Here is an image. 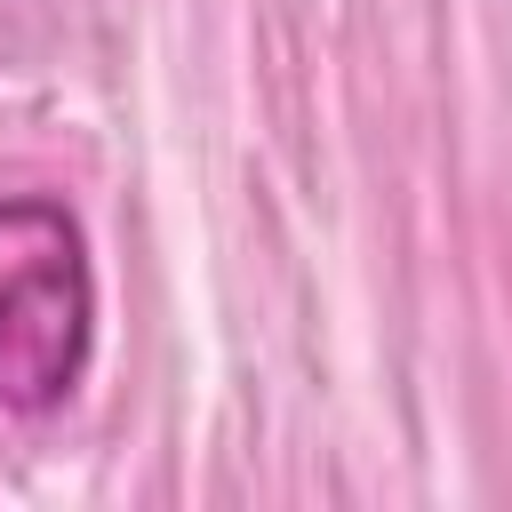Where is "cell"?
Returning a JSON list of instances; mask_svg holds the SVG:
<instances>
[{"label":"cell","instance_id":"1","mask_svg":"<svg viewBox=\"0 0 512 512\" xmlns=\"http://www.w3.org/2000/svg\"><path fill=\"white\" fill-rule=\"evenodd\" d=\"M96 336V272L72 208L0 200V408L48 416L72 400Z\"/></svg>","mask_w":512,"mask_h":512}]
</instances>
